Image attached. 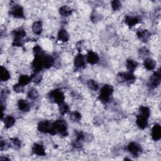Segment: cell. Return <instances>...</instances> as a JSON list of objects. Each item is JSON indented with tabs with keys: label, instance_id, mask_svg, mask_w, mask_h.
<instances>
[{
	"label": "cell",
	"instance_id": "obj_4",
	"mask_svg": "<svg viewBox=\"0 0 161 161\" xmlns=\"http://www.w3.org/2000/svg\"><path fill=\"white\" fill-rule=\"evenodd\" d=\"M49 97L58 105L63 103L65 99L64 93L60 89H55L52 91L49 94Z\"/></svg>",
	"mask_w": 161,
	"mask_h": 161
},
{
	"label": "cell",
	"instance_id": "obj_12",
	"mask_svg": "<svg viewBox=\"0 0 161 161\" xmlns=\"http://www.w3.org/2000/svg\"><path fill=\"white\" fill-rule=\"evenodd\" d=\"M152 137L155 141L159 140L161 138V127L159 125L156 124L152 129Z\"/></svg>",
	"mask_w": 161,
	"mask_h": 161
},
{
	"label": "cell",
	"instance_id": "obj_3",
	"mask_svg": "<svg viewBox=\"0 0 161 161\" xmlns=\"http://www.w3.org/2000/svg\"><path fill=\"white\" fill-rule=\"evenodd\" d=\"M54 127V123L48 120H44L40 122L38 125V130L39 132L45 134L49 133L52 135Z\"/></svg>",
	"mask_w": 161,
	"mask_h": 161
},
{
	"label": "cell",
	"instance_id": "obj_35",
	"mask_svg": "<svg viewBox=\"0 0 161 161\" xmlns=\"http://www.w3.org/2000/svg\"><path fill=\"white\" fill-rule=\"evenodd\" d=\"M13 90L16 93H22V92H23V86L21 85L19 83L16 84L14 85Z\"/></svg>",
	"mask_w": 161,
	"mask_h": 161
},
{
	"label": "cell",
	"instance_id": "obj_28",
	"mask_svg": "<svg viewBox=\"0 0 161 161\" xmlns=\"http://www.w3.org/2000/svg\"><path fill=\"white\" fill-rule=\"evenodd\" d=\"M28 97L31 99H37L38 97V93L36 89L31 88L30 89L28 92Z\"/></svg>",
	"mask_w": 161,
	"mask_h": 161
},
{
	"label": "cell",
	"instance_id": "obj_33",
	"mask_svg": "<svg viewBox=\"0 0 161 161\" xmlns=\"http://www.w3.org/2000/svg\"><path fill=\"white\" fill-rule=\"evenodd\" d=\"M59 111H60V114L64 115V114H66L68 112V111H69V106H68V105H66V104H65L64 103L59 105Z\"/></svg>",
	"mask_w": 161,
	"mask_h": 161
},
{
	"label": "cell",
	"instance_id": "obj_20",
	"mask_svg": "<svg viewBox=\"0 0 161 161\" xmlns=\"http://www.w3.org/2000/svg\"><path fill=\"white\" fill-rule=\"evenodd\" d=\"M125 23L129 27H133L139 22V19L135 16H127L125 19Z\"/></svg>",
	"mask_w": 161,
	"mask_h": 161
},
{
	"label": "cell",
	"instance_id": "obj_11",
	"mask_svg": "<svg viewBox=\"0 0 161 161\" xmlns=\"http://www.w3.org/2000/svg\"><path fill=\"white\" fill-rule=\"evenodd\" d=\"M86 59L85 57L81 54H79L74 59V66L77 68H83L85 66Z\"/></svg>",
	"mask_w": 161,
	"mask_h": 161
},
{
	"label": "cell",
	"instance_id": "obj_15",
	"mask_svg": "<svg viewBox=\"0 0 161 161\" xmlns=\"http://www.w3.org/2000/svg\"><path fill=\"white\" fill-rule=\"evenodd\" d=\"M147 120L148 118L142 116L140 115H138L137 117V125H138V127L141 128V129H144L145 128L147 127V125H148V122H147Z\"/></svg>",
	"mask_w": 161,
	"mask_h": 161
},
{
	"label": "cell",
	"instance_id": "obj_19",
	"mask_svg": "<svg viewBox=\"0 0 161 161\" xmlns=\"http://www.w3.org/2000/svg\"><path fill=\"white\" fill-rule=\"evenodd\" d=\"M57 37H58L59 40H60V41H61V42H67L69 38L68 33L64 29H61L59 30Z\"/></svg>",
	"mask_w": 161,
	"mask_h": 161
},
{
	"label": "cell",
	"instance_id": "obj_29",
	"mask_svg": "<svg viewBox=\"0 0 161 161\" xmlns=\"http://www.w3.org/2000/svg\"><path fill=\"white\" fill-rule=\"evenodd\" d=\"M140 115L144 116L146 118H148L150 116V109L146 106H140L139 109Z\"/></svg>",
	"mask_w": 161,
	"mask_h": 161
},
{
	"label": "cell",
	"instance_id": "obj_31",
	"mask_svg": "<svg viewBox=\"0 0 161 161\" xmlns=\"http://www.w3.org/2000/svg\"><path fill=\"white\" fill-rule=\"evenodd\" d=\"M87 85L90 89L93 91H96L98 89V84L94 80H89L87 83Z\"/></svg>",
	"mask_w": 161,
	"mask_h": 161
},
{
	"label": "cell",
	"instance_id": "obj_9",
	"mask_svg": "<svg viewBox=\"0 0 161 161\" xmlns=\"http://www.w3.org/2000/svg\"><path fill=\"white\" fill-rule=\"evenodd\" d=\"M160 80H161V74H160V70H158L156 71L152 77L150 78V86L152 88H156L157 87L160 83Z\"/></svg>",
	"mask_w": 161,
	"mask_h": 161
},
{
	"label": "cell",
	"instance_id": "obj_16",
	"mask_svg": "<svg viewBox=\"0 0 161 161\" xmlns=\"http://www.w3.org/2000/svg\"><path fill=\"white\" fill-rule=\"evenodd\" d=\"M138 38L142 42H147L150 37V33L147 30H140L137 33Z\"/></svg>",
	"mask_w": 161,
	"mask_h": 161
},
{
	"label": "cell",
	"instance_id": "obj_1",
	"mask_svg": "<svg viewBox=\"0 0 161 161\" xmlns=\"http://www.w3.org/2000/svg\"><path fill=\"white\" fill-rule=\"evenodd\" d=\"M60 134L63 136H66L67 135V128L66 122L63 120H57L54 122V128L52 135Z\"/></svg>",
	"mask_w": 161,
	"mask_h": 161
},
{
	"label": "cell",
	"instance_id": "obj_22",
	"mask_svg": "<svg viewBox=\"0 0 161 161\" xmlns=\"http://www.w3.org/2000/svg\"><path fill=\"white\" fill-rule=\"evenodd\" d=\"M32 30L35 34L40 35L42 32V25L40 21H37L32 25Z\"/></svg>",
	"mask_w": 161,
	"mask_h": 161
},
{
	"label": "cell",
	"instance_id": "obj_26",
	"mask_svg": "<svg viewBox=\"0 0 161 161\" xmlns=\"http://www.w3.org/2000/svg\"><path fill=\"white\" fill-rule=\"evenodd\" d=\"M15 119L12 116H8L5 118L4 123L5 127L7 128L12 127L15 124Z\"/></svg>",
	"mask_w": 161,
	"mask_h": 161
},
{
	"label": "cell",
	"instance_id": "obj_32",
	"mask_svg": "<svg viewBox=\"0 0 161 161\" xmlns=\"http://www.w3.org/2000/svg\"><path fill=\"white\" fill-rule=\"evenodd\" d=\"M34 52L35 54V56H39L42 57L44 56V51L42 49V48L38 45H36L34 48Z\"/></svg>",
	"mask_w": 161,
	"mask_h": 161
},
{
	"label": "cell",
	"instance_id": "obj_2",
	"mask_svg": "<svg viewBox=\"0 0 161 161\" xmlns=\"http://www.w3.org/2000/svg\"><path fill=\"white\" fill-rule=\"evenodd\" d=\"M113 91V87L110 85L106 84L105 85L102 89H101V92L99 94V99L102 102L106 103L109 102L111 96H112Z\"/></svg>",
	"mask_w": 161,
	"mask_h": 161
},
{
	"label": "cell",
	"instance_id": "obj_36",
	"mask_svg": "<svg viewBox=\"0 0 161 161\" xmlns=\"http://www.w3.org/2000/svg\"><path fill=\"white\" fill-rule=\"evenodd\" d=\"M11 141H12V142L13 143V144L16 147H18L21 145V142H20V140H18V138H11Z\"/></svg>",
	"mask_w": 161,
	"mask_h": 161
},
{
	"label": "cell",
	"instance_id": "obj_6",
	"mask_svg": "<svg viewBox=\"0 0 161 161\" xmlns=\"http://www.w3.org/2000/svg\"><path fill=\"white\" fill-rule=\"evenodd\" d=\"M118 77L120 79L128 84H132L135 80V77L132 74V73H122L118 74Z\"/></svg>",
	"mask_w": 161,
	"mask_h": 161
},
{
	"label": "cell",
	"instance_id": "obj_10",
	"mask_svg": "<svg viewBox=\"0 0 161 161\" xmlns=\"http://www.w3.org/2000/svg\"><path fill=\"white\" fill-rule=\"evenodd\" d=\"M11 14L17 18H24L23 9L20 5H15L12 9Z\"/></svg>",
	"mask_w": 161,
	"mask_h": 161
},
{
	"label": "cell",
	"instance_id": "obj_13",
	"mask_svg": "<svg viewBox=\"0 0 161 161\" xmlns=\"http://www.w3.org/2000/svg\"><path fill=\"white\" fill-rule=\"evenodd\" d=\"M32 151L35 154L39 156H43L46 154L44 146L39 144H35L34 145L32 148Z\"/></svg>",
	"mask_w": 161,
	"mask_h": 161
},
{
	"label": "cell",
	"instance_id": "obj_5",
	"mask_svg": "<svg viewBox=\"0 0 161 161\" xmlns=\"http://www.w3.org/2000/svg\"><path fill=\"white\" fill-rule=\"evenodd\" d=\"M14 35V42L13 45L15 46H20L22 45V39L24 38L26 35V32L25 30L19 28L18 29H16L14 30L13 32Z\"/></svg>",
	"mask_w": 161,
	"mask_h": 161
},
{
	"label": "cell",
	"instance_id": "obj_23",
	"mask_svg": "<svg viewBox=\"0 0 161 161\" xmlns=\"http://www.w3.org/2000/svg\"><path fill=\"white\" fill-rule=\"evenodd\" d=\"M59 13L63 16H68L72 14V9L67 6H63L60 8Z\"/></svg>",
	"mask_w": 161,
	"mask_h": 161
},
{
	"label": "cell",
	"instance_id": "obj_30",
	"mask_svg": "<svg viewBox=\"0 0 161 161\" xmlns=\"http://www.w3.org/2000/svg\"><path fill=\"white\" fill-rule=\"evenodd\" d=\"M70 118L74 122H79L81 119V114L79 113L78 112H74L70 113Z\"/></svg>",
	"mask_w": 161,
	"mask_h": 161
},
{
	"label": "cell",
	"instance_id": "obj_34",
	"mask_svg": "<svg viewBox=\"0 0 161 161\" xmlns=\"http://www.w3.org/2000/svg\"><path fill=\"white\" fill-rule=\"evenodd\" d=\"M112 7L115 11H117V10H119L121 7H122V4H121L120 2L115 0V1H113L112 2Z\"/></svg>",
	"mask_w": 161,
	"mask_h": 161
},
{
	"label": "cell",
	"instance_id": "obj_14",
	"mask_svg": "<svg viewBox=\"0 0 161 161\" xmlns=\"http://www.w3.org/2000/svg\"><path fill=\"white\" fill-rule=\"evenodd\" d=\"M87 61L91 64H96L99 61V57L98 55L93 51L88 52L87 54Z\"/></svg>",
	"mask_w": 161,
	"mask_h": 161
},
{
	"label": "cell",
	"instance_id": "obj_17",
	"mask_svg": "<svg viewBox=\"0 0 161 161\" xmlns=\"http://www.w3.org/2000/svg\"><path fill=\"white\" fill-rule=\"evenodd\" d=\"M42 62L44 67L48 69L54 65V59L50 55H44L42 57Z\"/></svg>",
	"mask_w": 161,
	"mask_h": 161
},
{
	"label": "cell",
	"instance_id": "obj_25",
	"mask_svg": "<svg viewBox=\"0 0 161 161\" xmlns=\"http://www.w3.org/2000/svg\"><path fill=\"white\" fill-rule=\"evenodd\" d=\"M138 63L134 61L132 59H128L127 60V68L130 72H133L134 70L137 67Z\"/></svg>",
	"mask_w": 161,
	"mask_h": 161
},
{
	"label": "cell",
	"instance_id": "obj_38",
	"mask_svg": "<svg viewBox=\"0 0 161 161\" xmlns=\"http://www.w3.org/2000/svg\"><path fill=\"white\" fill-rule=\"evenodd\" d=\"M148 53V50L146 48H142L140 50V55H142V56H147Z\"/></svg>",
	"mask_w": 161,
	"mask_h": 161
},
{
	"label": "cell",
	"instance_id": "obj_21",
	"mask_svg": "<svg viewBox=\"0 0 161 161\" xmlns=\"http://www.w3.org/2000/svg\"><path fill=\"white\" fill-rule=\"evenodd\" d=\"M18 106L22 112H28L30 108L29 103L25 99H20L18 102Z\"/></svg>",
	"mask_w": 161,
	"mask_h": 161
},
{
	"label": "cell",
	"instance_id": "obj_37",
	"mask_svg": "<svg viewBox=\"0 0 161 161\" xmlns=\"http://www.w3.org/2000/svg\"><path fill=\"white\" fill-rule=\"evenodd\" d=\"M42 77L40 75H35V76L32 77V80H34V82L35 83H38L41 81Z\"/></svg>",
	"mask_w": 161,
	"mask_h": 161
},
{
	"label": "cell",
	"instance_id": "obj_27",
	"mask_svg": "<svg viewBox=\"0 0 161 161\" xmlns=\"http://www.w3.org/2000/svg\"><path fill=\"white\" fill-rule=\"evenodd\" d=\"M32 80V77H29L27 75H22L19 78V84H20L22 86L27 85L30 83Z\"/></svg>",
	"mask_w": 161,
	"mask_h": 161
},
{
	"label": "cell",
	"instance_id": "obj_8",
	"mask_svg": "<svg viewBox=\"0 0 161 161\" xmlns=\"http://www.w3.org/2000/svg\"><path fill=\"white\" fill-rule=\"evenodd\" d=\"M42 57H42L35 56L34 61L32 63V67L35 73H37L39 71H40V70H42V67H44L43 62H42Z\"/></svg>",
	"mask_w": 161,
	"mask_h": 161
},
{
	"label": "cell",
	"instance_id": "obj_18",
	"mask_svg": "<svg viewBox=\"0 0 161 161\" xmlns=\"http://www.w3.org/2000/svg\"><path fill=\"white\" fill-rule=\"evenodd\" d=\"M144 66L146 69L148 70H152L155 69L156 66V63L154 59L148 58L144 60Z\"/></svg>",
	"mask_w": 161,
	"mask_h": 161
},
{
	"label": "cell",
	"instance_id": "obj_24",
	"mask_svg": "<svg viewBox=\"0 0 161 161\" xmlns=\"http://www.w3.org/2000/svg\"><path fill=\"white\" fill-rule=\"evenodd\" d=\"M9 78L10 74L8 72V70L4 67L2 66L1 74H0V79H1L2 81H6Z\"/></svg>",
	"mask_w": 161,
	"mask_h": 161
},
{
	"label": "cell",
	"instance_id": "obj_7",
	"mask_svg": "<svg viewBox=\"0 0 161 161\" xmlns=\"http://www.w3.org/2000/svg\"><path fill=\"white\" fill-rule=\"evenodd\" d=\"M128 150L134 156L137 157L142 153V148L141 146L135 142H131L128 145Z\"/></svg>",
	"mask_w": 161,
	"mask_h": 161
}]
</instances>
